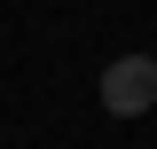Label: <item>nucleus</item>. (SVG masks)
Segmentation results:
<instances>
[{"mask_svg":"<svg viewBox=\"0 0 157 149\" xmlns=\"http://www.w3.org/2000/svg\"><path fill=\"white\" fill-rule=\"evenodd\" d=\"M102 110L110 118H149L157 110V55H110V71H102Z\"/></svg>","mask_w":157,"mask_h":149,"instance_id":"nucleus-1","label":"nucleus"}]
</instances>
